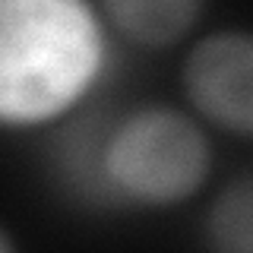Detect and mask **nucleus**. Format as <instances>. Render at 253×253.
<instances>
[{
    "mask_svg": "<svg viewBox=\"0 0 253 253\" xmlns=\"http://www.w3.org/2000/svg\"><path fill=\"white\" fill-rule=\"evenodd\" d=\"M111 38L98 0H0V124L76 117L108 73Z\"/></svg>",
    "mask_w": 253,
    "mask_h": 253,
    "instance_id": "2",
    "label": "nucleus"
},
{
    "mask_svg": "<svg viewBox=\"0 0 253 253\" xmlns=\"http://www.w3.org/2000/svg\"><path fill=\"white\" fill-rule=\"evenodd\" d=\"M57 152L60 177L79 200L124 212L177 209L203 193L215 168L209 126L165 101L70 117Z\"/></svg>",
    "mask_w": 253,
    "mask_h": 253,
    "instance_id": "1",
    "label": "nucleus"
},
{
    "mask_svg": "<svg viewBox=\"0 0 253 253\" xmlns=\"http://www.w3.org/2000/svg\"><path fill=\"white\" fill-rule=\"evenodd\" d=\"M114 38L142 47L168 51L193 35L206 0H98Z\"/></svg>",
    "mask_w": 253,
    "mask_h": 253,
    "instance_id": "4",
    "label": "nucleus"
},
{
    "mask_svg": "<svg viewBox=\"0 0 253 253\" xmlns=\"http://www.w3.org/2000/svg\"><path fill=\"white\" fill-rule=\"evenodd\" d=\"M203 244L218 253H253V171L231 177L209 200Z\"/></svg>",
    "mask_w": 253,
    "mask_h": 253,
    "instance_id": "5",
    "label": "nucleus"
},
{
    "mask_svg": "<svg viewBox=\"0 0 253 253\" xmlns=\"http://www.w3.org/2000/svg\"><path fill=\"white\" fill-rule=\"evenodd\" d=\"M180 95L209 130L253 139V32L215 29L180 60Z\"/></svg>",
    "mask_w": 253,
    "mask_h": 253,
    "instance_id": "3",
    "label": "nucleus"
}]
</instances>
